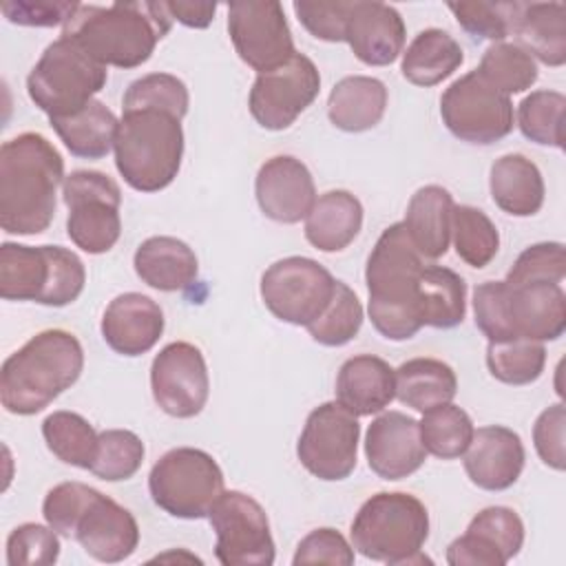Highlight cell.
Returning a JSON list of instances; mask_svg holds the SVG:
<instances>
[{"label": "cell", "mask_w": 566, "mask_h": 566, "mask_svg": "<svg viewBox=\"0 0 566 566\" xmlns=\"http://www.w3.org/2000/svg\"><path fill=\"white\" fill-rule=\"evenodd\" d=\"M217 535L214 555L223 566L274 564V539L265 509L241 491H223L208 513Z\"/></svg>", "instance_id": "obj_13"}, {"label": "cell", "mask_w": 566, "mask_h": 566, "mask_svg": "<svg viewBox=\"0 0 566 566\" xmlns=\"http://www.w3.org/2000/svg\"><path fill=\"white\" fill-rule=\"evenodd\" d=\"M564 427H566V409L562 402L546 407L533 424L535 451L539 460L555 471H564L566 467Z\"/></svg>", "instance_id": "obj_54"}, {"label": "cell", "mask_w": 566, "mask_h": 566, "mask_svg": "<svg viewBox=\"0 0 566 566\" xmlns=\"http://www.w3.org/2000/svg\"><path fill=\"white\" fill-rule=\"evenodd\" d=\"M261 212L276 223H298L316 201V186L307 166L292 155H276L261 164L254 179Z\"/></svg>", "instance_id": "obj_19"}, {"label": "cell", "mask_w": 566, "mask_h": 566, "mask_svg": "<svg viewBox=\"0 0 566 566\" xmlns=\"http://www.w3.org/2000/svg\"><path fill=\"white\" fill-rule=\"evenodd\" d=\"M358 438V416L329 400L310 411L296 442V455L314 478L338 482L356 469Z\"/></svg>", "instance_id": "obj_14"}, {"label": "cell", "mask_w": 566, "mask_h": 566, "mask_svg": "<svg viewBox=\"0 0 566 566\" xmlns=\"http://www.w3.org/2000/svg\"><path fill=\"white\" fill-rule=\"evenodd\" d=\"M170 27L172 18L166 2L77 4L62 27V38L75 42L104 66L135 69L150 60Z\"/></svg>", "instance_id": "obj_2"}, {"label": "cell", "mask_w": 566, "mask_h": 566, "mask_svg": "<svg viewBox=\"0 0 566 566\" xmlns=\"http://www.w3.org/2000/svg\"><path fill=\"white\" fill-rule=\"evenodd\" d=\"M86 283L82 259L62 245H0V296L49 307L73 303Z\"/></svg>", "instance_id": "obj_7"}, {"label": "cell", "mask_w": 566, "mask_h": 566, "mask_svg": "<svg viewBox=\"0 0 566 566\" xmlns=\"http://www.w3.org/2000/svg\"><path fill=\"white\" fill-rule=\"evenodd\" d=\"M387 108V86L378 77L347 75L334 84L327 97L329 122L345 133L374 128Z\"/></svg>", "instance_id": "obj_30"}, {"label": "cell", "mask_w": 566, "mask_h": 566, "mask_svg": "<svg viewBox=\"0 0 566 566\" xmlns=\"http://www.w3.org/2000/svg\"><path fill=\"white\" fill-rule=\"evenodd\" d=\"M493 88L504 95H515L531 88L537 80L535 60L515 42H495L491 44L480 66L475 69Z\"/></svg>", "instance_id": "obj_41"}, {"label": "cell", "mask_w": 566, "mask_h": 566, "mask_svg": "<svg viewBox=\"0 0 566 566\" xmlns=\"http://www.w3.org/2000/svg\"><path fill=\"white\" fill-rule=\"evenodd\" d=\"M418 312L422 327L451 329L467 314L464 279L442 265H424L418 279Z\"/></svg>", "instance_id": "obj_36"}, {"label": "cell", "mask_w": 566, "mask_h": 566, "mask_svg": "<svg viewBox=\"0 0 566 566\" xmlns=\"http://www.w3.org/2000/svg\"><path fill=\"white\" fill-rule=\"evenodd\" d=\"M42 438L49 451L64 464L91 469L99 433L93 424L75 411H53L42 422Z\"/></svg>", "instance_id": "obj_37"}, {"label": "cell", "mask_w": 566, "mask_h": 566, "mask_svg": "<svg viewBox=\"0 0 566 566\" xmlns=\"http://www.w3.org/2000/svg\"><path fill=\"white\" fill-rule=\"evenodd\" d=\"M336 279L318 261L285 256L274 261L261 276V298L283 323L307 327L327 307Z\"/></svg>", "instance_id": "obj_12"}, {"label": "cell", "mask_w": 566, "mask_h": 566, "mask_svg": "<svg viewBox=\"0 0 566 566\" xmlns=\"http://www.w3.org/2000/svg\"><path fill=\"white\" fill-rule=\"evenodd\" d=\"M506 316L515 338L557 340L566 332V294L559 283H506Z\"/></svg>", "instance_id": "obj_25"}, {"label": "cell", "mask_w": 566, "mask_h": 566, "mask_svg": "<svg viewBox=\"0 0 566 566\" xmlns=\"http://www.w3.org/2000/svg\"><path fill=\"white\" fill-rule=\"evenodd\" d=\"M352 546L374 562H429L422 546L429 537L427 506L411 493L380 491L363 502L352 522Z\"/></svg>", "instance_id": "obj_6"}, {"label": "cell", "mask_w": 566, "mask_h": 566, "mask_svg": "<svg viewBox=\"0 0 566 566\" xmlns=\"http://www.w3.org/2000/svg\"><path fill=\"white\" fill-rule=\"evenodd\" d=\"M60 557V537L46 524L27 522L15 526L7 537V564L9 566H49Z\"/></svg>", "instance_id": "obj_48"}, {"label": "cell", "mask_w": 566, "mask_h": 566, "mask_svg": "<svg viewBox=\"0 0 566 566\" xmlns=\"http://www.w3.org/2000/svg\"><path fill=\"white\" fill-rule=\"evenodd\" d=\"M396 398V378L387 360L360 354L347 358L336 376V402L354 416L380 413Z\"/></svg>", "instance_id": "obj_26"}, {"label": "cell", "mask_w": 566, "mask_h": 566, "mask_svg": "<svg viewBox=\"0 0 566 566\" xmlns=\"http://www.w3.org/2000/svg\"><path fill=\"white\" fill-rule=\"evenodd\" d=\"M228 33L237 55L256 73L272 71L296 53L283 4L274 0L230 2Z\"/></svg>", "instance_id": "obj_15"}, {"label": "cell", "mask_w": 566, "mask_h": 566, "mask_svg": "<svg viewBox=\"0 0 566 566\" xmlns=\"http://www.w3.org/2000/svg\"><path fill=\"white\" fill-rule=\"evenodd\" d=\"M113 150L115 166L133 190H164L175 181L181 168V119L157 108L124 111Z\"/></svg>", "instance_id": "obj_5"}, {"label": "cell", "mask_w": 566, "mask_h": 566, "mask_svg": "<svg viewBox=\"0 0 566 566\" xmlns=\"http://www.w3.org/2000/svg\"><path fill=\"white\" fill-rule=\"evenodd\" d=\"M424 263L402 221L382 230L365 265L369 318L389 340H407L422 327L418 312V279Z\"/></svg>", "instance_id": "obj_3"}, {"label": "cell", "mask_w": 566, "mask_h": 566, "mask_svg": "<svg viewBox=\"0 0 566 566\" xmlns=\"http://www.w3.org/2000/svg\"><path fill=\"white\" fill-rule=\"evenodd\" d=\"M440 117L462 142L489 146L513 130L511 97L493 88L478 71H469L444 88Z\"/></svg>", "instance_id": "obj_11"}, {"label": "cell", "mask_w": 566, "mask_h": 566, "mask_svg": "<svg viewBox=\"0 0 566 566\" xmlns=\"http://www.w3.org/2000/svg\"><path fill=\"white\" fill-rule=\"evenodd\" d=\"M451 237L455 254L471 268H486L497 250L500 234L495 223L473 206H455L451 217Z\"/></svg>", "instance_id": "obj_40"}, {"label": "cell", "mask_w": 566, "mask_h": 566, "mask_svg": "<svg viewBox=\"0 0 566 566\" xmlns=\"http://www.w3.org/2000/svg\"><path fill=\"white\" fill-rule=\"evenodd\" d=\"M513 35L533 60L546 66L566 62V7L562 2H524Z\"/></svg>", "instance_id": "obj_32"}, {"label": "cell", "mask_w": 566, "mask_h": 566, "mask_svg": "<svg viewBox=\"0 0 566 566\" xmlns=\"http://www.w3.org/2000/svg\"><path fill=\"white\" fill-rule=\"evenodd\" d=\"M544 365L546 347L539 340L511 338L486 347V367L504 385H531L542 376Z\"/></svg>", "instance_id": "obj_39"}, {"label": "cell", "mask_w": 566, "mask_h": 566, "mask_svg": "<svg viewBox=\"0 0 566 566\" xmlns=\"http://www.w3.org/2000/svg\"><path fill=\"white\" fill-rule=\"evenodd\" d=\"M73 539H77L93 559L117 564L135 553L139 526L128 509L95 491L75 522Z\"/></svg>", "instance_id": "obj_21"}, {"label": "cell", "mask_w": 566, "mask_h": 566, "mask_svg": "<svg viewBox=\"0 0 566 566\" xmlns=\"http://www.w3.org/2000/svg\"><path fill=\"white\" fill-rule=\"evenodd\" d=\"M62 199L69 208L66 234L88 254L108 252L122 234V190L106 172L73 170L64 177Z\"/></svg>", "instance_id": "obj_10"}, {"label": "cell", "mask_w": 566, "mask_h": 566, "mask_svg": "<svg viewBox=\"0 0 566 566\" xmlns=\"http://www.w3.org/2000/svg\"><path fill=\"white\" fill-rule=\"evenodd\" d=\"M64 184V159L40 133H20L0 148V226L7 234L44 232Z\"/></svg>", "instance_id": "obj_1"}, {"label": "cell", "mask_w": 566, "mask_h": 566, "mask_svg": "<svg viewBox=\"0 0 566 566\" xmlns=\"http://www.w3.org/2000/svg\"><path fill=\"white\" fill-rule=\"evenodd\" d=\"M493 203L513 217H533L544 203V179L539 168L520 153L502 155L489 172Z\"/></svg>", "instance_id": "obj_29"}, {"label": "cell", "mask_w": 566, "mask_h": 566, "mask_svg": "<svg viewBox=\"0 0 566 566\" xmlns=\"http://www.w3.org/2000/svg\"><path fill=\"white\" fill-rule=\"evenodd\" d=\"M407 29L400 13L378 0H354L347 18L345 42L369 66L391 64L405 46Z\"/></svg>", "instance_id": "obj_23"}, {"label": "cell", "mask_w": 566, "mask_h": 566, "mask_svg": "<svg viewBox=\"0 0 566 566\" xmlns=\"http://www.w3.org/2000/svg\"><path fill=\"white\" fill-rule=\"evenodd\" d=\"M150 389L161 411L172 418H195L208 402L210 378L201 349L186 340L168 343L153 358Z\"/></svg>", "instance_id": "obj_17"}, {"label": "cell", "mask_w": 566, "mask_h": 566, "mask_svg": "<svg viewBox=\"0 0 566 566\" xmlns=\"http://www.w3.org/2000/svg\"><path fill=\"white\" fill-rule=\"evenodd\" d=\"M164 325L166 321L159 303L139 292H124L106 305L99 329L113 352L122 356H142L157 345Z\"/></svg>", "instance_id": "obj_24"}, {"label": "cell", "mask_w": 566, "mask_h": 566, "mask_svg": "<svg viewBox=\"0 0 566 566\" xmlns=\"http://www.w3.org/2000/svg\"><path fill=\"white\" fill-rule=\"evenodd\" d=\"M462 455L469 480L484 491H504L513 486L522 475L526 460L522 438L502 424L475 429Z\"/></svg>", "instance_id": "obj_22"}, {"label": "cell", "mask_w": 566, "mask_h": 566, "mask_svg": "<svg viewBox=\"0 0 566 566\" xmlns=\"http://www.w3.org/2000/svg\"><path fill=\"white\" fill-rule=\"evenodd\" d=\"M133 265L137 276L159 292L186 290L199 274L197 254L177 237H148L135 250Z\"/></svg>", "instance_id": "obj_28"}, {"label": "cell", "mask_w": 566, "mask_h": 566, "mask_svg": "<svg viewBox=\"0 0 566 566\" xmlns=\"http://www.w3.org/2000/svg\"><path fill=\"white\" fill-rule=\"evenodd\" d=\"M108 71L69 38L51 42L27 77L31 102L53 117H69L88 106L106 86Z\"/></svg>", "instance_id": "obj_8"}, {"label": "cell", "mask_w": 566, "mask_h": 566, "mask_svg": "<svg viewBox=\"0 0 566 566\" xmlns=\"http://www.w3.org/2000/svg\"><path fill=\"white\" fill-rule=\"evenodd\" d=\"M84 349L66 329H44L13 352L0 369V402L9 413L33 416L77 382Z\"/></svg>", "instance_id": "obj_4"}, {"label": "cell", "mask_w": 566, "mask_h": 566, "mask_svg": "<svg viewBox=\"0 0 566 566\" xmlns=\"http://www.w3.org/2000/svg\"><path fill=\"white\" fill-rule=\"evenodd\" d=\"M166 9L172 20L190 29H206L217 11L214 2H166Z\"/></svg>", "instance_id": "obj_55"}, {"label": "cell", "mask_w": 566, "mask_h": 566, "mask_svg": "<svg viewBox=\"0 0 566 566\" xmlns=\"http://www.w3.org/2000/svg\"><path fill=\"white\" fill-rule=\"evenodd\" d=\"M566 276V248L559 241L528 245L506 274L509 285L522 283H559Z\"/></svg>", "instance_id": "obj_47"}, {"label": "cell", "mask_w": 566, "mask_h": 566, "mask_svg": "<svg viewBox=\"0 0 566 566\" xmlns=\"http://www.w3.org/2000/svg\"><path fill=\"white\" fill-rule=\"evenodd\" d=\"M144 442L128 429L99 431L97 453L91 464V473L106 482H122L133 478L144 462Z\"/></svg>", "instance_id": "obj_44"}, {"label": "cell", "mask_w": 566, "mask_h": 566, "mask_svg": "<svg viewBox=\"0 0 566 566\" xmlns=\"http://www.w3.org/2000/svg\"><path fill=\"white\" fill-rule=\"evenodd\" d=\"M71 155L82 159H102L115 146L119 119L99 99H93L82 111L69 117L49 119Z\"/></svg>", "instance_id": "obj_34"}, {"label": "cell", "mask_w": 566, "mask_h": 566, "mask_svg": "<svg viewBox=\"0 0 566 566\" xmlns=\"http://www.w3.org/2000/svg\"><path fill=\"white\" fill-rule=\"evenodd\" d=\"M564 106L566 97L559 91H533L517 106V126L522 135L539 146H564Z\"/></svg>", "instance_id": "obj_43"}, {"label": "cell", "mask_w": 566, "mask_h": 566, "mask_svg": "<svg viewBox=\"0 0 566 566\" xmlns=\"http://www.w3.org/2000/svg\"><path fill=\"white\" fill-rule=\"evenodd\" d=\"M464 62V51L453 35L442 29L420 31L402 51V77L416 86H436Z\"/></svg>", "instance_id": "obj_33"}, {"label": "cell", "mask_w": 566, "mask_h": 566, "mask_svg": "<svg viewBox=\"0 0 566 566\" xmlns=\"http://www.w3.org/2000/svg\"><path fill=\"white\" fill-rule=\"evenodd\" d=\"M77 4L69 0H7L0 11L11 24L20 27H64Z\"/></svg>", "instance_id": "obj_53"}, {"label": "cell", "mask_w": 566, "mask_h": 566, "mask_svg": "<svg viewBox=\"0 0 566 566\" xmlns=\"http://www.w3.org/2000/svg\"><path fill=\"white\" fill-rule=\"evenodd\" d=\"M321 73L316 64L294 53L285 64L259 73L248 97L250 113L265 130H285L316 99Z\"/></svg>", "instance_id": "obj_16"}, {"label": "cell", "mask_w": 566, "mask_h": 566, "mask_svg": "<svg viewBox=\"0 0 566 566\" xmlns=\"http://www.w3.org/2000/svg\"><path fill=\"white\" fill-rule=\"evenodd\" d=\"M363 228V203L347 190L321 195L305 217V239L321 252L345 250Z\"/></svg>", "instance_id": "obj_31"}, {"label": "cell", "mask_w": 566, "mask_h": 566, "mask_svg": "<svg viewBox=\"0 0 566 566\" xmlns=\"http://www.w3.org/2000/svg\"><path fill=\"white\" fill-rule=\"evenodd\" d=\"M396 398L424 413L433 407L451 402L458 391L455 371L438 358H411L394 369Z\"/></svg>", "instance_id": "obj_35"}, {"label": "cell", "mask_w": 566, "mask_h": 566, "mask_svg": "<svg viewBox=\"0 0 566 566\" xmlns=\"http://www.w3.org/2000/svg\"><path fill=\"white\" fill-rule=\"evenodd\" d=\"M363 318H365L363 305L356 292L347 283L336 281V287L327 307L321 312L318 318H314L307 325V332L318 345L340 347V345H347L352 338H356V334L360 332Z\"/></svg>", "instance_id": "obj_42"}, {"label": "cell", "mask_w": 566, "mask_h": 566, "mask_svg": "<svg viewBox=\"0 0 566 566\" xmlns=\"http://www.w3.org/2000/svg\"><path fill=\"white\" fill-rule=\"evenodd\" d=\"M453 197L447 188L429 184L418 188L405 212V230L422 259H440L449 250Z\"/></svg>", "instance_id": "obj_27"}, {"label": "cell", "mask_w": 566, "mask_h": 566, "mask_svg": "<svg viewBox=\"0 0 566 566\" xmlns=\"http://www.w3.org/2000/svg\"><path fill=\"white\" fill-rule=\"evenodd\" d=\"M294 13L298 22L318 40L325 42H345L347 18L352 11V2L334 0V2H294Z\"/></svg>", "instance_id": "obj_51"}, {"label": "cell", "mask_w": 566, "mask_h": 566, "mask_svg": "<svg viewBox=\"0 0 566 566\" xmlns=\"http://www.w3.org/2000/svg\"><path fill=\"white\" fill-rule=\"evenodd\" d=\"M473 314L478 329L489 338V343L515 338L506 316L504 281H484L473 290Z\"/></svg>", "instance_id": "obj_50"}, {"label": "cell", "mask_w": 566, "mask_h": 566, "mask_svg": "<svg viewBox=\"0 0 566 566\" xmlns=\"http://www.w3.org/2000/svg\"><path fill=\"white\" fill-rule=\"evenodd\" d=\"M524 544V522L509 506H486L447 548L451 566H504Z\"/></svg>", "instance_id": "obj_18"}, {"label": "cell", "mask_w": 566, "mask_h": 566, "mask_svg": "<svg viewBox=\"0 0 566 566\" xmlns=\"http://www.w3.org/2000/svg\"><path fill=\"white\" fill-rule=\"evenodd\" d=\"M190 106L186 84L170 73H148L128 84L122 97V111L157 108L184 119Z\"/></svg>", "instance_id": "obj_46"}, {"label": "cell", "mask_w": 566, "mask_h": 566, "mask_svg": "<svg viewBox=\"0 0 566 566\" xmlns=\"http://www.w3.org/2000/svg\"><path fill=\"white\" fill-rule=\"evenodd\" d=\"M153 502L172 517L201 520L223 493V471L203 449L177 447L166 451L150 469Z\"/></svg>", "instance_id": "obj_9"}, {"label": "cell", "mask_w": 566, "mask_h": 566, "mask_svg": "<svg viewBox=\"0 0 566 566\" xmlns=\"http://www.w3.org/2000/svg\"><path fill=\"white\" fill-rule=\"evenodd\" d=\"M292 564L294 566H301V564L352 566L354 546L336 528H329V526L314 528L298 542Z\"/></svg>", "instance_id": "obj_52"}, {"label": "cell", "mask_w": 566, "mask_h": 566, "mask_svg": "<svg viewBox=\"0 0 566 566\" xmlns=\"http://www.w3.org/2000/svg\"><path fill=\"white\" fill-rule=\"evenodd\" d=\"M365 455L369 469L382 480H402L416 473L427 460L418 420L402 411L380 413L365 433Z\"/></svg>", "instance_id": "obj_20"}, {"label": "cell", "mask_w": 566, "mask_h": 566, "mask_svg": "<svg viewBox=\"0 0 566 566\" xmlns=\"http://www.w3.org/2000/svg\"><path fill=\"white\" fill-rule=\"evenodd\" d=\"M458 24L478 40L502 42L515 31L524 2H449Z\"/></svg>", "instance_id": "obj_45"}, {"label": "cell", "mask_w": 566, "mask_h": 566, "mask_svg": "<svg viewBox=\"0 0 566 566\" xmlns=\"http://www.w3.org/2000/svg\"><path fill=\"white\" fill-rule=\"evenodd\" d=\"M418 427L427 453L440 460L460 458L475 431L469 413L453 402H444L424 411L422 420H418Z\"/></svg>", "instance_id": "obj_38"}, {"label": "cell", "mask_w": 566, "mask_h": 566, "mask_svg": "<svg viewBox=\"0 0 566 566\" xmlns=\"http://www.w3.org/2000/svg\"><path fill=\"white\" fill-rule=\"evenodd\" d=\"M97 489L84 482H60L55 484L42 502V515L46 524L62 537H73V528L84 506Z\"/></svg>", "instance_id": "obj_49"}]
</instances>
